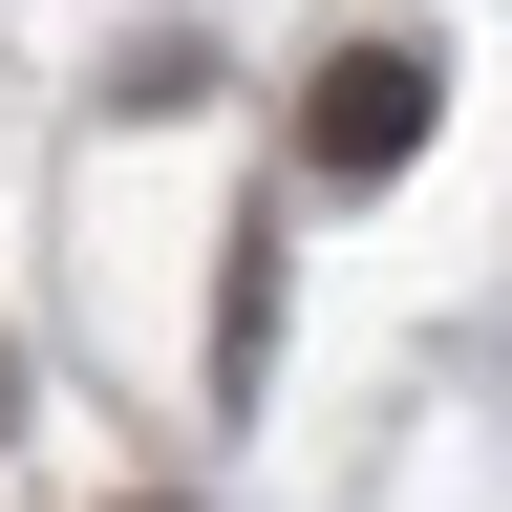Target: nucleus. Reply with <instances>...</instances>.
<instances>
[{
    "label": "nucleus",
    "mask_w": 512,
    "mask_h": 512,
    "mask_svg": "<svg viewBox=\"0 0 512 512\" xmlns=\"http://www.w3.org/2000/svg\"><path fill=\"white\" fill-rule=\"evenodd\" d=\"M427 107H448L427 43H342V64L299 86V171H320V192H384V171L427 150Z\"/></svg>",
    "instance_id": "obj_1"
},
{
    "label": "nucleus",
    "mask_w": 512,
    "mask_h": 512,
    "mask_svg": "<svg viewBox=\"0 0 512 512\" xmlns=\"http://www.w3.org/2000/svg\"><path fill=\"white\" fill-rule=\"evenodd\" d=\"M256 363H278V235H235V278H214V384L256 406Z\"/></svg>",
    "instance_id": "obj_2"
},
{
    "label": "nucleus",
    "mask_w": 512,
    "mask_h": 512,
    "mask_svg": "<svg viewBox=\"0 0 512 512\" xmlns=\"http://www.w3.org/2000/svg\"><path fill=\"white\" fill-rule=\"evenodd\" d=\"M150 512H192V491H150Z\"/></svg>",
    "instance_id": "obj_3"
}]
</instances>
